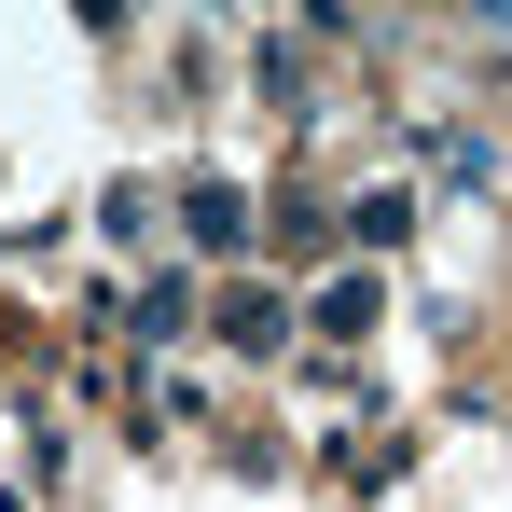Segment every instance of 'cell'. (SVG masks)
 Here are the masks:
<instances>
[{
  "instance_id": "6da1fadb",
  "label": "cell",
  "mask_w": 512,
  "mask_h": 512,
  "mask_svg": "<svg viewBox=\"0 0 512 512\" xmlns=\"http://www.w3.org/2000/svg\"><path fill=\"white\" fill-rule=\"evenodd\" d=\"M180 222H194L208 250H250V208H236V180H194V194H180Z\"/></svg>"
}]
</instances>
